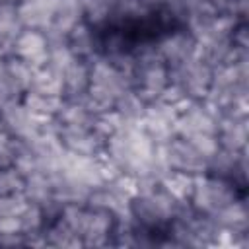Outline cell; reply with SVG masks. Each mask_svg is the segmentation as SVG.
<instances>
[{
	"label": "cell",
	"instance_id": "cell-1",
	"mask_svg": "<svg viewBox=\"0 0 249 249\" xmlns=\"http://www.w3.org/2000/svg\"><path fill=\"white\" fill-rule=\"evenodd\" d=\"M130 89V74L124 68L117 66L105 56H95L89 60L88 95L99 111L113 109L115 103Z\"/></svg>",
	"mask_w": 249,
	"mask_h": 249
},
{
	"label": "cell",
	"instance_id": "cell-2",
	"mask_svg": "<svg viewBox=\"0 0 249 249\" xmlns=\"http://www.w3.org/2000/svg\"><path fill=\"white\" fill-rule=\"evenodd\" d=\"M243 196H245V189H239L233 183L220 179L216 175L198 173L195 175V187L189 204L196 212L208 218H216L220 212H224L228 206H231L235 200Z\"/></svg>",
	"mask_w": 249,
	"mask_h": 249
},
{
	"label": "cell",
	"instance_id": "cell-3",
	"mask_svg": "<svg viewBox=\"0 0 249 249\" xmlns=\"http://www.w3.org/2000/svg\"><path fill=\"white\" fill-rule=\"evenodd\" d=\"M158 158L171 171H183L191 175H198L206 171L208 156L200 152L189 138L173 134L161 144H158Z\"/></svg>",
	"mask_w": 249,
	"mask_h": 249
},
{
	"label": "cell",
	"instance_id": "cell-4",
	"mask_svg": "<svg viewBox=\"0 0 249 249\" xmlns=\"http://www.w3.org/2000/svg\"><path fill=\"white\" fill-rule=\"evenodd\" d=\"M212 68L198 60L196 56L171 66L169 68V84H173L187 99L200 101L206 97L210 82H212Z\"/></svg>",
	"mask_w": 249,
	"mask_h": 249
},
{
	"label": "cell",
	"instance_id": "cell-5",
	"mask_svg": "<svg viewBox=\"0 0 249 249\" xmlns=\"http://www.w3.org/2000/svg\"><path fill=\"white\" fill-rule=\"evenodd\" d=\"M33 68L14 54L0 58V109L21 101L23 93L31 88Z\"/></svg>",
	"mask_w": 249,
	"mask_h": 249
},
{
	"label": "cell",
	"instance_id": "cell-6",
	"mask_svg": "<svg viewBox=\"0 0 249 249\" xmlns=\"http://www.w3.org/2000/svg\"><path fill=\"white\" fill-rule=\"evenodd\" d=\"M10 54L27 62L33 70L41 68L49 60V39L39 29H21V33L12 43Z\"/></svg>",
	"mask_w": 249,
	"mask_h": 249
},
{
	"label": "cell",
	"instance_id": "cell-7",
	"mask_svg": "<svg viewBox=\"0 0 249 249\" xmlns=\"http://www.w3.org/2000/svg\"><path fill=\"white\" fill-rule=\"evenodd\" d=\"M58 138L66 152L76 154V156H86V158L101 156L105 150V142H107L99 132L93 130V126L58 130Z\"/></svg>",
	"mask_w": 249,
	"mask_h": 249
},
{
	"label": "cell",
	"instance_id": "cell-8",
	"mask_svg": "<svg viewBox=\"0 0 249 249\" xmlns=\"http://www.w3.org/2000/svg\"><path fill=\"white\" fill-rule=\"evenodd\" d=\"M0 115H2V121H4L6 132L16 140L31 138L33 134H37V130L41 128V123H43L41 119L31 115L21 101H16V103H10V105L2 107Z\"/></svg>",
	"mask_w": 249,
	"mask_h": 249
},
{
	"label": "cell",
	"instance_id": "cell-9",
	"mask_svg": "<svg viewBox=\"0 0 249 249\" xmlns=\"http://www.w3.org/2000/svg\"><path fill=\"white\" fill-rule=\"evenodd\" d=\"M23 29L47 31L54 18L56 0H16Z\"/></svg>",
	"mask_w": 249,
	"mask_h": 249
},
{
	"label": "cell",
	"instance_id": "cell-10",
	"mask_svg": "<svg viewBox=\"0 0 249 249\" xmlns=\"http://www.w3.org/2000/svg\"><path fill=\"white\" fill-rule=\"evenodd\" d=\"M62 99L64 97L51 95V93H45V91H39V89L29 88L23 93L21 103L25 105V109L31 115H35L41 121H47V119H54V115L58 113V109L62 105Z\"/></svg>",
	"mask_w": 249,
	"mask_h": 249
},
{
	"label": "cell",
	"instance_id": "cell-11",
	"mask_svg": "<svg viewBox=\"0 0 249 249\" xmlns=\"http://www.w3.org/2000/svg\"><path fill=\"white\" fill-rule=\"evenodd\" d=\"M161 185L165 187V191L169 195H173L177 200L181 202H189L193 187H195V175L191 173H183V171H171L167 169L161 175Z\"/></svg>",
	"mask_w": 249,
	"mask_h": 249
},
{
	"label": "cell",
	"instance_id": "cell-12",
	"mask_svg": "<svg viewBox=\"0 0 249 249\" xmlns=\"http://www.w3.org/2000/svg\"><path fill=\"white\" fill-rule=\"evenodd\" d=\"M27 204H29V200L25 198L23 193L2 195L0 196V218H4V220H19V216L23 214Z\"/></svg>",
	"mask_w": 249,
	"mask_h": 249
},
{
	"label": "cell",
	"instance_id": "cell-13",
	"mask_svg": "<svg viewBox=\"0 0 249 249\" xmlns=\"http://www.w3.org/2000/svg\"><path fill=\"white\" fill-rule=\"evenodd\" d=\"M23 187H25V175L16 165H8L0 169V196L23 193Z\"/></svg>",
	"mask_w": 249,
	"mask_h": 249
},
{
	"label": "cell",
	"instance_id": "cell-14",
	"mask_svg": "<svg viewBox=\"0 0 249 249\" xmlns=\"http://www.w3.org/2000/svg\"><path fill=\"white\" fill-rule=\"evenodd\" d=\"M6 138H10V134L6 132V128H4V121H2V115H0V142L6 140Z\"/></svg>",
	"mask_w": 249,
	"mask_h": 249
}]
</instances>
